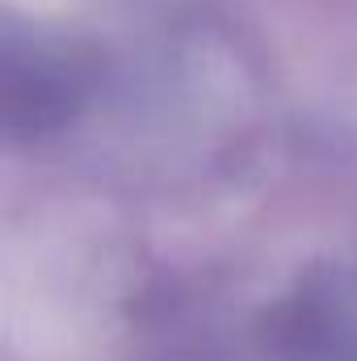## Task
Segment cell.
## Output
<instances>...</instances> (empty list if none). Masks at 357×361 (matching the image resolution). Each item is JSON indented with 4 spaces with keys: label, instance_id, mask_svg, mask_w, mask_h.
<instances>
[{
    "label": "cell",
    "instance_id": "cell-1",
    "mask_svg": "<svg viewBox=\"0 0 357 361\" xmlns=\"http://www.w3.org/2000/svg\"><path fill=\"white\" fill-rule=\"evenodd\" d=\"M80 97V76L76 63L59 47L34 42L30 51H17L8 42L4 55V122L8 130H47L72 114Z\"/></svg>",
    "mask_w": 357,
    "mask_h": 361
}]
</instances>
